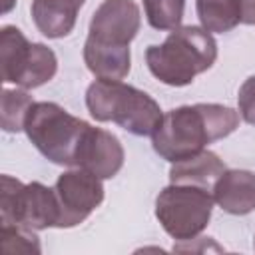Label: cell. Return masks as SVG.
I'll return each instance as SVG.
<instances>
[{
    "label": "cell",
    "instance_id": "cell-5",
    "mask_svg": "<svg viewBox=\"0 0 255 255\" xmlns=\"http://www.w3.org/2000/svg\"><path fill=\"white\" fill-rule=\"evenodd\" d=\"M213 193L185 183H169L155 197V217L175 241H193L209 225Z\"/></svg>",
    "mask_w": 255,
    "mask_h": 255
},
{
    "label": "cell",
    "instance_id": "cell-6",
    "mask_svg": "<svg viewBox=\"0 0 255 255\" xmlns=\"http://www.w3.org/2000/svg\"><path fill=\"white\" fill-rule=\"evenodd\" d=\"M2 82L34 90L50 82L58 72V58L52 48L30 42L20 28L2 26L0 30Z\"/></svg>",
    "mask_w": 255,
    "mask_h": 255
},
{
    "label": "cell",
    "instance_id": "cell-10",
    "mask_svg": "<svg viewBox=\"0 0 255 255\" xmlns=\"http://www.w3.org/2000/svg\"><path fill=\"white\" fill-rule=\"evenodd\" d=\"M124 159L126 151L120 139L112 131L90 126L78 147L74 167H84L100 179H112L124 167Z\"/></svg>",
    "mask_w": 255,
    "mask_h": 255
},
{
    "label": "cell",
    "instance_id": "cell-8",
    "mask_svg": "<svg viewBox=\"0 0 255 255\" xmlns=\"http://www.w3.org/2000/svg\"><path fill=\"white\" fill-rule=\"evenodd\" d=\"M54 191L60 207V229L80 225L104 201L102 179L84 167H74L60 173L54 183Z\"/></svg>",
    "mask_w": 255,
    "mask_h": 255
},
{
    "label": "cell",
    "instance_id": "cell-22",
    "mask_svg": "<svg viewBox=\"0 0 255 255\" xmlns=\"http://www.w3.org/2000/svg\"><path fill=\"white\" fill-rule=\"evenodd\" d=\"M253 245H255V241H253Z\"/></svg>",
    "mask_w": 255,
    "mask_h": 255
},
{
    "label": "cell",
    "instance_id": "cell-7",
    "mask_svg": "<svg viewBox=\"0 0 255 255\" xmlns=\"http://www.w3.org/2000/svg\"><path fill=\"white\" fill-rule=\"evenodd\" d=\"M0 181V223H18L34 231L58 227L60 207L54 187L40 181L22 183L10 175H2Z\"/></svg>",
    "mask_w": 255,
    "mask_h": 255
},
{
    "label": "cell",
    "instance_id": "cell-3",
    "mask_svg": "<svg viewBox=\"0 0 255 255\" xmlns=\"http://www.w3.org/2000/svg\"><path fill=\"white\" fill-rule=\"evenodd\" d=\"M86 106L94 120L114 122L133 135H151L161 122L159 104L143 90L122 80H96L86 90Z\"/></svg>",
    "mask_w": 255,
    "mask_h": 255
},
{
    "label": "cell",
    "instance_id": "cell-2",
    "mask_svg": "<svg viewBox=\"0 0 255 255\" xmlns=\"http://www.w3.org/2000/svg\"><path fill=\"white\" fill-rule=\"evenodd\" d=\"M217 60V42L201 26H179L161 44L145 50V64L153 78L165 86H189L197 74L207 72Z\"/></svg>",
    "mask_w": 255,
    "mask_h": 255
},
{
    "label": "cell",
    "instance_id": "cell-12",
    "mask_svg": "<svg viewBox=\"0 0 255 255\" xmlns=\"http://www.w3.org/2000/svg\"><path fill=\"white\" fill-rule=\"evenodd\" d=\"M84 2L86 0H32V20L46 38H64L74 30Z\"/></svg>",
    "mask_w": 255,
    "mask_h": 255
},
{
    "label": "cell",
    "instance_id": "cell-11",
    "mask_svg": "<svg viewBox=\"0 0 255 255\" xmlns=\"http://www.w3.org/2000/svg\"><path fill=\"white\" fill-rule=\"evenodd\" d=\"M211 193L225 213L247 215L255 209V173L249 169H225Z\"/></svg>",
    "mask_w": 255,
    "mask_h": 255
},
{
    "label": "cell",
    "instance_id": "cell-17",
    "mask_svg": "<svg viewBox=\"0 0 255 255\" xmlns=\"http://www.w3.org/2000/svg\"><path fill=\"white\" fill-rule=\"evenodd\" d=\"M185 0H143L147 24L155 30H175L183 20Z\"/></svg>",
    "mask_w": 255,
    "mask_h": 255
},
{
    "label": "cell",
    "instance_id": "cell-9",
    "mask_svg": "<svg viewBox=\"0 0 255 255\" xmlns=\"http://www.w3.org/2000/svg\"><path fill=\"white\" fill-rule=\"evenodd\" d=\"M139 24V6L133 0H104L92 14L88 38L108 46H129Z\"/></svg>",
    "mask_w": 255,
    "mask_h": 255
},
{
    "label": "cell",
    "instance_id": "cell-13",
    "mask_svg": "<svg viewBox=\"0 0 255 255\" xmlns=\"http://www.w3.org/2000/svg\"><path fill=\"white\" fill-rule=\"evenodd\" d=\"M223 159H219L217 153L203 149L191 157H185L181 161L171 163L169 167V183H185V185H197L207 191H213L215 181L225 171Z\"/></svg>",
    "mask_w": 255,
    "mask_h": 255
},
{
    "label": "cell",
    "instance_id": "cell-21",
    "mask_svg": "<svg viewBox=\"0 0 255 255\" xmlns=\"http://www.w3.org/2000/svg\"><path fill=\"white\" fill-rule=\"evenodd\" d=\"M14 2H16V0H4L2 12H4V14H6V12H10V10H12V6H14Z\"/></svg>",
    "mask_w": 255,
    "mask_h": 255
},
{
    "label": "cell",
    "instance_id": "cell-16",
    "mask_svg": "<svg viewBox=\"0 0 255 255\" xmlns=\"http://www.w3.org/2000/svg\"><path fill=\"white\" fill-rule=\"evenodd\" d=\"M34 100L24 88H4L0 96V124L8 133L24 131L26 116L32 108Z\"/></svg>",
    "mask_w": 255,
    "mask_h": 255
},
{
    "label": "cell",
    "instance_id": "cell-1",
    "mask_svg": "<svg viewBox=\"0 0 255 255\" xmlns=\"http://www.w3.org/2000/svg\"><path fill=\"white\" fill-rule=\"evenodd\" d=\"M239 126V112L223 104L179 106L161 116L151 133L153 151L169 163L181 161L227 137Z\"/></svg>",
    "mask_w": 255,
    "mask_h": 255
},
{
    "label": "cell",
    "instance_id": "cell-20",
    "mask_svg": "<svg viewBox=\"0 0 255 255\" xmlns=\"http://www.w3.org/2000/svg\"><path fill=\"white\" fill-rule=\"evenodd\" d=\"M241 24L255 26V0H235Z\"/></svg>",
    "mask_w": 255,
    "mask_h": 255
},
{
    "label": "cell",
    "instance_id": "cell-18",
    "mask_svg": "<svg viewBox=\"0 0 255 255\" xmlns=\"http://www.w3.org/2000/svg\"><path fill=\"white\" fill-rule=\"evenodd\" d=\"M0 245L4 253H34L42 251L40 239L34 229L18 223H0Z\"/></svg>",
    "mask_w": 255,
    "mask_h": 255
},
{
    "label": "cell",
    "instance_id": "cell-4",
    "mask_svg": "<svg viewBox=\"0 0 255 255\" xmlns=\"http://www.w3.org/2000/svg\"><path fill=\"white\" fill-rule=\"evenodd\" d=\"M88 122L72 116L56 102H34L24 124V131L34 147L56 165H76Z\"/></svg>",
    "mask_w": 255,
    "mask_h": 255
},
{
    "label": "cell",
    "instance_id": "cell-14",
    "mask_svg": "<svg viewBox=\"0 0 255 255\" xmlns=\"http://www.w3.org/2000/svg\"><path fill=\"white\" fill-rule=\"evenodd\" d=\"M84 62L98 80H124L131 68L129 46H108L86 38Z\"/></svg>",
    "mask_w": 255,
    "mask_h": 255
},
{
    "label": "cell",
    "instance_id": "cell-15",
    "mask_svg": "<svg viewBox=\"0 0 255 255\" xmlns=\"http://www.w3.org/2000/svg\"><path fill=\"white\" fill-rule=\"evenodd\" d=\"M195 12L207 32L223 34L241 24L235 0H195Z\"/></svg>",
    "mask_w": 255,
    "mask_h": 255
},
{
    "label": "cell",
    "instance_id": "cell-19",
    "mask_svg": "<svg viewBox=\"0 0 255 255\" xmlns=\"http://www.w3.org/2000/svg\"><path fill=\"white\" fill-rule=\"evenodd\" d=\"M237 106H239V116L255 126V76H249L241 88H239V94H237Z\"/></svg>",
    "mask_w": 255,
    "mask_h": 255
}]
</instances>
